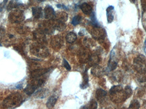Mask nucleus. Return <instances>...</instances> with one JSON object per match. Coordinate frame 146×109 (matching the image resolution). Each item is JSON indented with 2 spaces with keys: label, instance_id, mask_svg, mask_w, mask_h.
Wrapping results in <instances>:
<instances>
[{
  "label": "nucleus",
  "instance_id": "28",
  "mask_svg": "<svg viewBox=\"0 0 146 109\" xmlns=\"http://www.w3.org/2000/svg\"><path fill=\"white\" fill-rule=\"evenodd\" d=\"M141 7L144 12H146V0H141Z\"/></svg>",
  "mask_w": 146,
  "mask_h": 109
},
{
  "label": "nucleus",
  "instance_id": "20",
  "mask_svg": "<svg viewBox=\"0 0 146 109\" xmlns=\"http://www.w3.org/2000/svg\"><path fill=\"white\" fill-rule=\"evenodd\" d=\"M77 38L75 33L73 32H70L67 34L66 37V40L68 43L72 44L74 43Z\"/></svg>",
  "mask_w": 146,
  "mask_h": 109
},
{
  "label": "nucleus",
  "instance_id": "21",
  "mask_svg": "<svg viewBox=\"0 0 146 109\" xmlns=\"http://www.w3.org/2000/svg\"><path fill=\"white\" fill-rule=\"evenodd\" d=\"M85 109H97L98 103L94 99H92L86 106L84 107Z\"/></svg>",
  "mask_w": 146,
  "mask_h": 109
},
{
  "label": "nucleus",
  "instance_id": "12",
  "mask_svg": "<svg viewBox=\"0 0 146 109\" xmlns=\"http://www.w3.org/2000/svg\"><path fill=\"white\" fill-rule=\"evenodd\" d=\"M32 13L36 18H40L43 16L42 9L40 7H34L32 9Z\"/></svg>",
  "mask_w": 146,
  "mask_h": 109
},
{
  "label": "nucleus",
  "instance_id": "25",
  "mask_svg": "<svg viewBox=\"0 0 146 109\" xmlns=\"http://www.w3.org/2000/svg\"><path fill=\"white\" fill-rule=\"evenodd\" d=\"M82 17L80 15H76L73 18L72 20V24L74 26H76L79 24L82 20Z\"/></svg>",
  "mask_w": 146,
  "mask_h": 109
},
{
  "label": "nucleus",
  "instance_id": "7",
  "mask_svg": "<svg viewBox=\"0 0 146 109\" xmlns=\"http://www.w3.org/2000/svg\"><path fill=\"white\" fill-rule=\"evenodd\" d=\"M50 69H38L32 71L31 76L33 79H38L50 71Z\"/></svg>",
  "mask_w": 146,
  "mask_h": 109
},
{
  "label": "nucleus",
  "instance_id": "16",
  "mask_svg": "<svg viewBox=\"0 0 146 109\" xmlns=\"http://www.w3.org/2000/svg\"><path fill=\"white\" fill-rule=\"evenodd\" d=\"M83 81L82 83L81 84L80 87L82 89H85L87 88L89 85L88 84V75L87 70L86 69L84 71V74H83Z\"/></svg>",
  "mask_w": 146,
  "mask_h": 109
},
{
  "label": "nucleus",
  "instance_id": "14",
  "mask_svg": "<svg viewBox=\"0 0 146 109\" xmlns=\"http://www.w3.org/2000/svg\"><path fill=\"white\" fill-rule=\"evenodd\" d=\"M100 61V58L98 55L93 54L91 55L90 58L88 60V64L90 66H94L98 65V63Z\"/></svg>",
  "mask_w": 146,
  "mask_h": 109
},
{
  "label": "nucleus",
  "instance_id": "4",
  "mask_svg": "<svg viewBox=\"0 0 146 109\" xmlns=\"http://www.w3.org/2000/svg\"><path fill=\"white\" fill-rule=\"evenodd\" d=\"M145 57L140 55L136 57L134 61V65L138 73L146 69Z\"/></svg>",
  "mask_w": 146,
  "mask_h": 109
},
{
  "label": "nucleus",
  "instance_id": "17",
  "mask_svg": "<svg viewBox=\"0 0 146 109\" xmlns=\"http://www.w3.org/2000/svg\"><path fill=\"white\" fill-rule=\"evenodd\" d=\"M55 18H57V20L58 21L64 23L67 20L68 15L65 12H60L58 13H56Z\"/></svg>",
  "mask_w": 146,
  "mask_h": 109
},
{
  "label": "nucleus",
  "instance_id": "19",
  "mask_svg": "<svg viewBox=\"0 0 146 109\" xmlns=\"http://www.w3.org/2000/svg\"><path fill=\"white\" fill-rule=\"evenodd\" d=\"M137 78V80L140 83L146 82V69L138 73Z\"/></svg>",
  "mask_w": 146,
  "mask_h": 109
},
{
  "label": "nucleus",
  "instance_id": "31",
  "mask_svg": "<svg viewBox=\"0 0 146 109\" xmlns=\"http://www.w3.org/2000/svg\"><path fill=\"white\" fill-rule=\"evenodd\" d=\"M144 51H145V54L146 55V40L145 41V45H144Z\"/></svg>",
  "mask_w": 146,
  "mask_h": 109
},
{
  "label": "nucleus",
  "instance_id": "13",
  "mask_svg": "<svg viewBox=\"0 0 146 109\" xmlns=\"http://www.w3.org/2000/svg\"><path fill=\"white\" fill-rule=\"evenodd\" d=\"M58 99V97L56 95H53L49 98L46 103V106L48 108H53L55 105Z\"/></svg>",
  "mask_w": 146,
  "mask_h": 109
},
{
  "label": "nucleus",
  "instance_id": "15",
  "mask_svg": "<svg viewBox=\"0 0 146 109\" xmlns=\"http://www.w3.org/2000/svg\"><path fill=\"white\" fill-rule=\"evenodd\" d=\"M114 9V7L112 6H109L106 9L107 21L109 24L111 23L114 20V15L112 14V11Z\"/></svg>",
  "mask_w": 146,
  "mask_h": 109
},
{
  "label": "nucleus",
  "instance_id": "2",
  "mask_svg": "<svg viewBox=\"0 0 146 109\" xmlns=\"http://www.w3.org/2000/svg\"><path fill=\"white\" fill-rule=\"evenodd\" d=\"M22 102V97L19 93H13L4 99L3 106L6 108H14L19 106Z\"/></svg>",
  "mask_w": 146,
  "mask_h": 109
},
{
  "label": "nucleus",
  "instance_id": "35",
  "mask_svg": "<svg viewBox=\"0 0 146 109\" xmlns=\"http://www.w3.org/2000/svg\"><path fill=\"white\" fill-rule=\"evenodd\" d=\"M0 46H1V43H0Z\"/></svg>",
  "mask_w": 146,
  "mask_h": 109
},
{
  "label": "nucleus",
  "instance_id": "29",
  "mask_svg": "<svg viewBox=\"0 0 146 109\" xmlns=\"http://www.w3.org/2000/svg\"><path fill=\"white\" fill-rule=\"evenodd\" d=\"M56 7L58 8L62 9H66V10H68V9L67 7L65 6V5H62V4H58L56 5Z\"/></svg>",
  "mask_w": 146,
  "mask_h": 109
},
{
  "label": "nucleus",
  "instance_id": "5",
  "mask_svg": "<svg viewBox=\"0 0 146 109\" xmlns=\"http://www.w3.org/2000/svg\"><path fill=\"white\" fill-rule=\"evenodd\" d=\"M92 35L97 40H101L106 36V32L103 28L99 26H94L92 32Z\"/></svg>",
  "mask_w": 146,
  "mask_h": 109
},
{
  "label": "nucleus",
  "instance_id": "30",
  "mask_svg": "<svg viewBox=\"0 0 146 109\" xmlns=\"http://www.w3.org/2000/svg\"><path fill=\"white\" fill-rule=\"evenodd\" d=\"M7 1L8 0H4V1H3V2L1 3L2 4H3V6H1V7H0V11H1L2 10V9H3L4 6H5V4H6V3H7Z\"/></svg>",
  "mask_w": 146,
  "mask_h": 109
},
{
  "label": "nucleus",
  "instance_id": "34",
  "mask_svg": "<svg viewBox=\"0 0 146 109\" xmlns=\"http://www.w3.org/2000/svg\"><path fill=\"white\" fill-rule=\"evenodd\" d=\"M38 1H46V0H38Z\"/></svg>",
  "mask_w": 146,
  "mask_h": 109
},
{
  "label": "nucleus",
  "instance_id": "3",
  "mask_svg": "<svg viewBox=\"0 0 146 109\" xmlns=\"http://www.w3.org/2000/svg\"><path fill=\"white\" fill-rule=\"evenodd\" d=\"M32 52L35 55L39 57H47L49 55L48 49L41 44H38L33 48Z\"/></svg>",
  "mask_w": 146,
  "mask_h": 109
},
{
  "label": "nucleus",
  "instance_id": "22",
  "mask_svg": "<svg viewBox=\"0 0 146 109\" xmlns=\"http://www.w3.org/2000/svg\"><path fill=\"white\" fill-rule=\"evenodd\" d=\"M140 104L137 100H133L131 102L128 109H139Z\"/></svg>",
  "mask_w": 146,
  "mask_h": 109
},
{
  "label": "nucleus",
  "instance_id": "9",
  "mask_svg": "<svg viewBox=\"0 0 146 109\" xmlns=\"http://www.w3.org/2000/svg\"><path fill=\"white\" fill-rule=\"evenodd\" d=\"M104 73V70L100 66L97 65L94 66L91 70V73L96 77H100L103 75Z\"/></svg>",
  "mask_w": 146,
  "mask_h": 109
},
{
  "label": "nucleus",
  "instance_id": "33",
  "mask_svg": "<svg viewBox=\"0 0 146 109\" xmlns=\"http://www.w3.org/2000/svg\"><path fill=\"white\" fill-rule=\"evenodd\" d=\"M13 37V35H10V36H9V38H12Z\"/></svg>",
  "mask_w": 146,
  "mask_h": 109
},
{
  "label": "nucleus",
  "instance_id": "24",
  "mask_svg": "<svg viewBox=\"0 0 146 109\" xmlns=\"http://www.w3.org/2000/svg\"><path fill=\"white\" fill-rule=\"evenodd\" d=\"M66 25L64 23L57 20V23L54 26V28L58 30H63L66 28Z\"/></svg>",
  "mask_w": 146,
  "mask_h": 109
},
{
  "label": "nucleus",
  "instance_id": "18",
  "mask_svg": "<svg viewBox=\"0 0 146 109\" xmlns=\"http://www.w3.org/2000/svg\"><path fill=\"white\" fill-rule=\"evenodd\" d=\"M107 95V92L101 88H99L96 90L95 92V97L98 100L102 99V98L106 96Z\"/></svg>",
  "mask_w": 146,
  "mask_h": 109
},
{
  "label": "nucleus",
  "instance_id": "26",
  "mask_svg": "<svg viewBox=\"0 0 146 109\" xmlns=\"http://www.w3.org/2000/svg\"><path fill=\"white\" fill-rule=\"evenodd\" d=\"M124 91H125L126 94L127 95L128 98H129L133 93V91H132V89L129 86H127V87H126L125 89H124Z\"/></svg>",
  "mask_w": 146,
  "mask_h": 109
},
{
  "label": "nucleus",
  "instance_id": "10",
  "mask_svg": "<svg viewBox=\"0 0 146 109\" xmlns=\"http://www.w3.org/2000/svg\"><path fill=\"white\" fill-rule=\"evenodd\" d=\"M49 91L46 88H42L39 89V90L36 92L34 96L36 98L43 99L45 98L48 95Z\"/></svg>",
  "mask_w": 146,
  "mask_h": 109
},
{
  "label": "nucleus",
  "instance_id": "32",
  "mask_svg": "<svg viewBox=\"0 0 146 109\" xmlns=\"http://www.w3.org/2000/svg\"><path fill=\"white\" fill-rule=\"evenodd\" d=\"M129 1H130L133 3H135V2H136V0H129Z\"/></svg>",
  "mask_w": 146,
  "mask_h": 109
},
{
  "label": "nucleus",
  "instance_id": "6",
  "mask_svg": "<svg viewBox=\"0 0 146 109\" xmlns=\"http://www.w3.org/2000/svg\"><path fill=\"white\" fill-rule=\"evenodd\" d=\"M39 87H40L38 85V80L37 79H34L33 81L27 86L24 90V92L27 95L30 96L34 93L36 90Z\"/></svg>",
  "mask_w": 146,
  "mask_h": 109
},
{
  "label": "nucleus",
  "instance_id": "11",
  "mask_svg": "<svg viewBox=\"0 0 146 109\" xmlns=\"http://www.w3.org/2000/svg\"><path fill=\"white\" fill-rule=\"evenodd\" d=\"M82 12L86 15H90L92 13V8L86 3H82L80 7Z\"/></svg>",
  "mask_w": 146,
  "mask_h": 109
},
{
  "label": "nucleus",
  "instance_id": "27",
  "mask_svg": "<svg viewBox=\"0 0 146 109\" xmlns=\"http://www.w3.org/2000/svg\"><path fill=\"white\" fill-rule=\"evenodd\" d=\"M63 66L66 68V69H67L68 71H70L71 70V66L68 63V62L65 59H63Z\"/></svg>",
  "mask_w": 146,
  "mask_h": 109
},
{
  "label": "nucleus",
  "instance_id": "8",
  "mask_svg": "<svg viewBox=\"0 0 146 109\" xmlns=\"http://www.w3.org/2000/svg\"><path fill=\"white\" fill-rule=\"evenodd\" d=\"M44 17L47 19L53 20L56 17V13L54 9L49 5L45 7L44 9Z\"/></svg>",
  "mask_w": 146,
  "mask_h": 109
},
{
  "label": "nucleus",
  "instance_id": "1",
  "mask_svg": "<svg viewBox=\"0 0 146 109\" xmlns=\"http://www.w3.org/2000/svg\"><path fill=\"white\" fill-rule=\"evenodd\" d=\"M110 97L111 101L115 103H121L128 98L125 91L120 85L112 87L110 91Z\"/></svg>",
  "mask_w": 146,
  "mask_h": 109
},
{
  "label": "nucleus",
  "instance_id": "23",
  "mask_svg": "<svg viewBox=\"0 0 146 109\" xmlns=\"http://www.w3.org/2000/svg\"><path fill=\"white\" fill-rule=\"evenodd\" d=\"M117 63L115 61H112L111 59L109 61L108 63V70L110 71H113L115 70L117 67Z\"/></svg>",
  "mask_w": 146,
  "mask_h": 109
}]
</instances>
